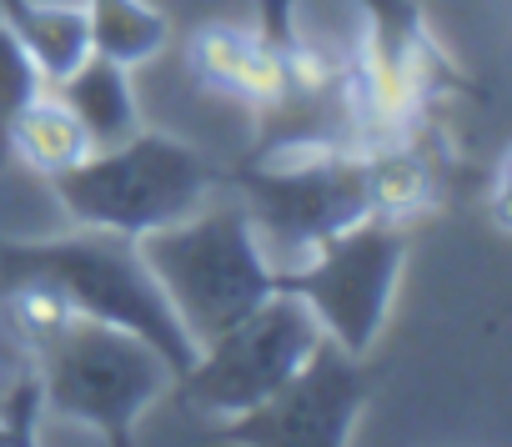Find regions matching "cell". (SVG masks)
<instances>
[{
    "label": "cell",
    "instance_id": "obj_1",
    "mask_svg": "<svg viewBox=\"0 0 512 447\" xmlns=\"http://www.w3.org/2000/svg\"><path fill=\"white\" fill-rule=\"evenodd\" d=\"M0 322L36 362L41 407L86 422L106 442H131L141 412L176 387L171 362L146 337L81 317L41 287L0 292Z\"/></svg>",
    "mask_w": 512,
    "mask_h": 447
},
{
    "label": "cell",
    "instance_id": "obj_2",
    "mask_svg": "<svg viewBox=\"0 0 512 447\" xmlns=\"http://www.w3.org/2000/svg\"><path fill=\"white\" fill-rule=\"evenodd\" d=\"M6 287H41L81 317L146 337L171 362L176 382L196 362V342L176 322L136 237L96 232V227H81L71 237H46V242L0 237V292Z\"/></svg>",
    "mask_w": 512,
    "mask_h": 447
},
{
    "label": "cell",
    "instance_id": "obj_3",
    "mask_svg": "<svg viewBox=\"0 0 512 447\" xmlns=\"http://www.w3.org/2000/svg\"><path fill=\"white\" fill-rule=\"evenodd\" d=\"M221 181L241 191L246 221L256 242H262L272 272L297 267L327 237L377 216L372 156L357 146L251 156L236 171H221Z\"/></svg>",
    "mask_w": 512,
    "mask_h": 447
},
{
    "label": "cell",
    "instance_id": "obj_4",
    "mask_svg": "<svg viewBox=\"0 0 512 447\" xmlns=\"http://www.w3.org/2000/svg\"><path fill=\"white\" fill-rule=\"evenodd\" d=\"M46 181L76 227L146 237L166 221L191 216L206 201V191L221 181V166L196 146L141 126L136 136L86 151L81 161L51 171Z\"/></svg>",
    "mask_w": 512,
    "mask_h": 447
},
{
    "label": "cell",
    "instance_id": "obj_5",
    "mask_svg": "<svg viewBox=\"0 0 512 447\" xmlns=\"http://www.w3.org/2000/svg\"><path fill=\"white\" fill-rule=\"evenodd\" d=\"M136 247L196 347L221 337L277 287V272L246 221V206H196L191 216L136 237Z\"/></svg>",
    "mask_w": 512,
    "mask_h": 447
},
{
    "label": "cell",
    "instance_id": "obj_6",
    "mask_svg": "<svg viewBox=\"0 0 512 447\" xmlns=\"http://www.w3.org/2000/svg\"><path fill=\"white\" fill-rule=\"evenodd\" d=\"M322 322L297 292L272 287L246 317H236L221 337L196 347V362L176 382L186 412L201 417H241L267 402L322 342Z\"/></svg>",
    "mask_w": 512,
    "mask_h": 447
},
{
    "label": "cell",
    "instance_id": "obj_7",
    "mask_svg": "<svg viewBox=\"0 0 512 447\" xmlns=\"http://www.w3.org/2000/svg\"><path fill=\"white\" fill-rule=\"evenodd\" d=\"M402 267H407V232L387 216H367L357 227L327 237L322 247H312L297 267L277 272V287L297 292L337 347L367 357L382 337Z\"/></svg>",
    "mask_w": 512,
    "mask_h": 447
},
{
    "label": "cell",
    "instance_id": "obj_8",
    "mask_svg": "<svg viewBox=\"0 0 512 447\" xmlns=\"http://www.w3.org/2000/svg\"><path fill=\"white\" fill-rule=\"evenodd\" d=\"M367 367L332 337L317 342V352L267 397L241 417H226L216 437L226 442H322L342 447L367 407Z\"/></svg>",
    "mask_w": 512,
    "mask_h": 447
},
{
    "label": "cell",
    "instance_id": "obj_9",
    "mask_svg": "<svg viewBox=\"0 0 512 447\" xmlns=\"http://www.w3.org/2000/svg\"><path fill=\"white\" fill-rule=\"evenodd\" d=\"M86 131L91 151L116 146L126 136L141 131V111H136V91H131V66L111 61V56H86L81 66H71L61 81L46 86Z\"/></svg>",
    "mask_w": 512,
    "mask_h": 447
},
{
    "label": "cell",
    "instance_id": "obj_10",
    "mask_svg": "<svg viewBox=\"0 0 512 447\" xmlns=\"http://www.w3.org/2000/svg\"><path fill=\"white\" fill-rule=\"evenodd\" d=\"M191 71L221 91L246 101L251 111H267L282 91V66L272 56V46L262 41V31H231V26H206L191 41Z\"/></svg>",
    "mask_w": 512,
    "mask_h": 447
},
{
    "label": "cell",
    "instance_id": "obj_11",
    "mask_svg": "<svg viewBox=\"0 0 512 447\" xmlns=\"http://www.w3.org/2000/svg\"><path fill=\"white\" fill-rule=\"evenodd\" d=\"M0 26H6L26 56L36 61V71L51 81H61L71 66H81L91 56V21L86 6H51V0H0Z\"/></svg>",
    "mask_w": 512,
    "mask_h": 447
},
{
    "label": "cell",
    "instance_id": "obj_12",
    "mask_svg": "<svg viewBox=\"0 0 512 447\" xmlns=\"http://www.w3.org/2000/svg\"><path fill=\"white\" fill-rule=\"evenodd\" d=\"M86 21H91V51L121 66H141L161 56L171 41V21L151 11L146 0H86Z\"/></svg>",
    "mask_w": 512,
    "mask_h": 447
},
{
    "label": "cell",
    "instance_id": "obj_13",
    "mask_svg": "<svg viewBox=\"0 0 512 447\" xmlns=\"http://www.w3.org/2000/svg\"><path fill=\"white\" fill-rule=\"evenodd\" d=\"M86 151H91L86 131L76 126V116H71L51 91H41V96L21 111V121H16V131H11V156L31 161L41 176H51V171L81 161Z\"/></svg>",
    "mask_w": 512,
    "mask_h": 447
},
{
    "label": "cell",
    "instance_id": "obj_14",
    "mask_svg": "<svg viewBox=\"0 0 512 447\" xmlns=\"http://www.w3.org/2000/svg\"><path fill=\"white\" fill-rule=\"evenodd\" d=\"M46 91V76L36 71V61L26 56V46L0 26V171L11 161V131L21 121V111Z\"/></svg>",
    "mask_w": 512,
    "mask_h": 447
},
{
    "label": "cell",
    "instance_id": "obj_15",
    "mask_svg": "<svg viewBox=\"0 0 512 447\" xmlns=\"http://www.w3.org/2000/svg\"><path fill=\"white\" fill-rule=\"evenodd\" d=\"M0 442H6V432H0Z\"/></svg>",
    "mask_w": 512,
    "mask_h": 447
}]
</instances>
